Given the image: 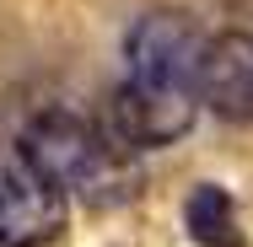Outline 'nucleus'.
Wrapping results in <instances>:
<instances>
[{
  "instance_id": "5",
  "label": "nucleus",
  "mask_w": 253,
  "mask_h": 247,
  "mask_svg": "<svg viewBox=\"0 0 253 247\" xmlns=\"http://www.w3.org/2000/svg\"><path fill=\"white\" fill-rule=\"evenodd\" d=\"M194 97L226 124H253V38L248 33L205 38L200 59H194Z\"/></svg>"
},
{
  "instance_id": "6",
  "label": "nucleus",
  "mask_w": 253,
  "mask_h": 247,
  "mask_svg": "<svg viewBox=\"0 0 253 247\" xmlns=\"http://www.w3.org/2000/svg\"><path fill=\"white\" fill-rule=\"evenodd\" d=\"M189 237L200 247H237V220H232V194L200 183L189 199Z\"/></svg>"
},
{
  "instance_id": "4",
  "label": "nucleus",
  "mask_w": 253,
  "mask_h": 247,
  "mask_svg": "<svg viewBox=\"0 0 253 247\" xmlns=\"http://www.w3.org/2000/svg\"><path fill=\"white\" fill-rule=\"evenodd\" d=\"M70 194H59L22 156L0 172V247H49L65 231Z\"/></svg>"
},
{
  "instance_id": "3",
  "label": "nucleus",
  "mask_w": 253,
  "mask_h": 247,
  "mask_svg": "<svg viewBox=\"0 0 253 247\" xmlns=\"http://www.w3.org/2000/svg\"><path fill=\"white\" fill-rule=\"evenodd\" d=\"M205 38L189 22V11H146L129 38H124V59H129V81L135 86H178L194 92V59H200Z\"/></svg>"
},
{
  "instance_id": "1",
  "label": "nucleus",
  "mask_w": 253,
  "mask_h": 247,
  "mask_svg": "<svg viewBox=\"0 0 253 247\" xmlns=\"http://www.w3.org/2000/svg\"><path fill=\"white\" fill-rule=\"evenodd\" d=\"M33 172H43L59 194H81V199H113L119 183L129 177L124 172V156L97 135V124L65 113V107H49L27 124L22 135V150H16Z\"/></svg>"
},
{
  "instance_id": "2",
  "label": "nucleus",
  "mask_w": 253,
  "mask_h": 247,
  "mask_svg": "<svg viewBox=\"0 0 253 247\" xmlns=\"http://www.w3.org/2000/svg\"><path fill=\"white\" fill-rule=\"evenodd\" d=\"M194 124V92H178V86H135L124 81L113 97L102 102L97 135L119 156H135V150H162L172 145L178 135H189Z\"/></svg>"
}]
</instances>
